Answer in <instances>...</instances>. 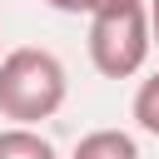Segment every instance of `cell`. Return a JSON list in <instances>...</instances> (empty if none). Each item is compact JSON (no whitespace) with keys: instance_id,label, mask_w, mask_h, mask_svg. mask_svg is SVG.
Wrapping results in <instances>:
<instances>
[{"instance_id":"1","label":"cell","mask_w":159,"mask_h":159,"mask_svg":"<svg viewBox=\"0 0 159 159\" xmlns=\"http://www.w3.org/2000/svg\"><path fill=\"white\" fill-rule=\"evenodd\" d=\"M70 94V75L60 65V55L40 50V45H20L10 55H0V114L15 124H40L50 114H60Z\"/></svg>"},{"instance_id":"4","label":"cell","mask_w":159,"mask_h":159,"mask_svg":"<svg viewBox=\"0 0 159 159\" xmlns=\"http://www.w3.org/2000/svg\"><path fill=\"white\" fill-rule=\"evenodd\" d=\"M0 159H60V154L35 124H10L0 129Z\"/></svg>"},{"instance_id":"5","label":"cell","mask_w":159,"mask_h":159,"mask_svg":"<svg viewBox=\"0 0 159 159\" xmlns=\"http://www.w3.org/2000/svg\"><path fill=\"white\" fill-rule=\"evenodd\" d=\"M134 119H139L144 134H159V70L149 80H139V89H134Z\"/></svg>"},{"instance_id":"7","label":"cell","mask_w":159,"mask_h":159,"mask_svg":"<svg viewBox=\"0 0 159 159\" xmlns=\"http://www.w3.org/2000/svg\"><path fill=\"white\" fill-rule=\"evenodd\" d=\"M144 10H149V40L159 45V0H144Z\"/></svg>"},{"instance_id":"2","label":"cell","mask_w":159,"mask_h":159,"mask_svg":"<svg viewBox=\"0 0 159 159\" xmlns=\"http://www.w3.org/2000/svg\"><path fill=\"white\" fill-rule=\"evenodd\" d=\"M89 65L104 80H129L144 70L154 40H149V10L144 0H104L89 10Z\"/></svg>"},{"instance_id":"6","label":"cell","mask_w":159,"mask_h":159,"mask_svg":"<svg viewBox=\"0 0 159 159\" xmlns=\"http://www.w3.org/2000/svg\"><path fill=\"white\" fill-rule=\"evenodd\" d=\"M50 10H60V15H89V10H99L104 0H45Z\"/></svg>"},{"instance_id":"3","label":"cell","mask_w":159,"mask_h":159,"mask_svg":"<svg viewBox=\"0 0 159 159\" xmlns=\"http://www.w3.org/2000/svg\"><path fill=\"white\" fill-rule=\"evenodd\" d=\"M70 159H139V144L124 129H89Z\"/></svg>"}]
</instances>
